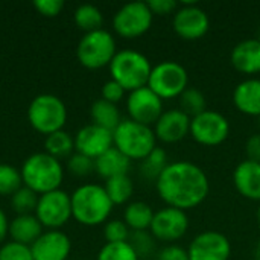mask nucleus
I'll list each match as a JSON object with an SVG mask.
<instances>
[{
	"label": "nucleus",
	"instance_id": "obj_1",
	"mask_svg": "<svg viewBox=\"0 0 260 260\" xmlns=\"http://www.w3.org/2000/svg\"><path fill=\"white\" fill-rule=\"evenodd\" d=\"M155 189L168 207L190 210L204 203L210 192L209 177L192 161H174L155 181Z\"/></svg>",
	"mask_w": 260,
	"mask_h": 260
},
{
	"label": "nucleus",
	"instance_id": "obj_2",
	"mask_svg": "<svg viewBox=\"0 0 260 260\" xmlns=\"http://www.w3.org/2000/svg\"><path fill=\"white\" fill-rule=\"evenodd\" d=\"M72 216L84 225L104 224L113 212V203L104 186L82 184L72 195Z\"/></svg>",
	"mask_w": 260,
	"mask_h": 260
},
{
	"label": "nucleus",
	"instance_id": "obj_3",
	"mask_svg": "<svg viewBox=\"0 0 260 260\" xmlns=\"http://www.w3.org/2000/svg\"><path fill=\"white\" fill-rule=\"evenodd\" d=\"M20 172L23 184L40 195L58 190L64 178L59 160L46 152H37L26 158Z\"/></svg>",
	"mask_w": 260,
	"mask_h": 260
},
{
	"label": "nucleus",
	"instance_id": "obj_4",
	"mask_svg": "<svg viewBox=\"0 0 260 260\" xmlns=\"http://www.w3.org/2000/svg\"><path fill=\"white\" fill-rule=\"evenodd\" d=\"M113 143L123 155L133 160L146 158L157 148V137L152 126L142 125L131 119H122L113 131Z\"/></svg>",
	"mask_w": 260,
	"mask_h": 260
},
{
	"label": "nucleus",
	"instance_id": "obj_5",
	"mask_svg": "<svg viewBox=\"0 0 260 260\" xmlns=\"http://www.w3.org/2000/svg\"><path fill=\"white\" fill-rule=\"evenodd\" d=\"M108 67L111 79L120 84L125 91L146 87L152 70L151 61L143 53L133 49L119 50Z\"/></svg>",
	"mask_w": 260,
	"mask_h": 260
},
{
	"label": "nucleus",
	"instance_id": "obj_6",
	"mask_svg": "<svg viewBox=\"0 0 260 260\" xmlns=\"http://www.w3.org/2000/svg\"><path fill=\"white\" fill-rule=\"evenodd\" d=\"M148 87L161 99L180 98L189 88V73L177 61H161L157 66H152Z\"/></svg>",
	"mask_w": 260,
	"mask_h": 260
},
{
	"label": "nucleus",
	"instance_id": "obj_7",
	"mask_svg": "<svg viewBox=\"0 0 260 260\" xmlns=\"http://www.w3.org/2000/svg\"><path fill=\"white\" fill-rule=\"evenodd\" d=\"M27 119L35 131L49 136L62 129L67 120V110L64 102L55 94H40L30 102Z\"/></svg>",
	"mask_w": 260,
	"mask_h": 260
},
{
	"label": "nucleus",
	"instance_id": "obj_8",
	"mask_svg": "<svg viewBox=\"0 0 260 260\" xmlns=\"http://www.w3.org/2000/svg\"><path fill=\"white\" fill-rule=\"evenodd\" d=\"M116 53V40L105 29L85 34L76 49L79 62L90 70H98L110 66Z\"/></svg>",
	"mask_w": 260,
	"mask_h": 260
},
{
	"label": "nucleus",
	"instance_id": "obj_9",
	"mask_svg": "<svg viewBox=\"0 0 260 260\" xmlns=\"http://www.w3.org/2000/svg\"><path fill=\"white\" fill-rule=\"evenodd\" d=\"M154 15L146 2H131L123 5L113 17V27L122 38L133 40L145 35L152 26Z\"/></svg>",
	"mask_w": 260,
	"mask_h": 260
},
{
	"label": "nucleus",
	"instance_id": "obj_10",
	"mask_svg": "<svg viewBox=\"0 0 260 260\" xmlns=\"http://www.w3.org/2000/svg\"><path fill=\"white\" fill-rule=\"evenodd\" d=\"M190 136L203 146H219L230 136V122L224 114L215 110H206L192 117Z\"/></svg>",
	"mask_w": 260,
	"mask_h": 260
},
{
	"label": "nucleus",
	"instance_id": "obj_11",
	"mask_svg": "<svg viewBox=\"0 0 260 260\" xmlns=\"http://www.w3.org/2000/svg\"><path fill=\"white\" fill-rule=\"evenodd\" d=\"M35 216L43 227L58 230L72 218V198L67 192L58 189L38 198Z\"/></svg>",
	"mask_w": 260,
	"mask_h": 260
},
{
	"label": "nucleus",
	"instance_id": "obj_12",
	"mask_svg": "<svg viewBox=\"0 0 260 260\" xmlns=\"http://www.w3.org/2000/svg\"><path fill=\"white\" fill-rule=\"evenodd\" d=\"M189 230V216L184 210L174 207H163L154 213L149 232L155 241L172 244L184 238Z\"/></svg>",
	"mask_w": 260,
	"mask_h": 260
},
{
	"label": "nucleus",
	"instance_id": "obj_13",
	"mask_svg": "<svg viewBox=\"0 0 260 260\" xmlns=\"http://www.w3.org/2000/svg\"><path fill=\"white\" fill-rule=\"evenodd\" d=\"M174 30L175 34L187 41L203 38L210 29V18L207 12L200 8L195 2L183 3L174 14Z\"/></svg>",
	"mask_w": 260,
	"mask_h": 260
},
{
	"label": "nucleus",
	"instance_id": "obj_14",
	"mask_svg": "<svg viewBox=\"0 0 260 260\" xmlns=\"http://www.w3.org/2000/svg\"><path fill=\"white\" fill-rule=\"evenodd\" d=\"M126 110L129 119L142 125L152 126L163 114V101L146 85L129 91L126 98Z\"/></svg>",
	"mask_w": 260,
	"mask_h": 260
},
{
	"label": "nucleus",
	"instance_id": "obj_15",
	"mask_svg": "<svg viewBox=\"0 0 260 260\" xmlns=\"http://www.w3.org/2000/svg\"><path fill=\"white\" fill-rule=\"evenodd\" d=\"M187 254L189 260H229L232 256V244L221 232L206 230L192 239Z\"/></svg>",
	"mask_w": 260,
	"mask_h": 260
},
{
	"label": "nucleus",
	"instance_id": "obj_16",
	"mask_svg": "<svg viewBox=\"0 0 260 260\" xmlns=\"http://www.w3.org/2000/svg\"><path fill=\"white\" fill-rule=\"evenodd\" d=\"M113 133L98 126L94 123H90L84 128H81L75 136V149L76 152L90 157L96 160L104 152H107L110 148H113Z\"/></svg>",
	"mask_w": 260,
	"mask_h": 260
},
{
	"label": "nucleus",
	"instance_id": "obj_17",
	"mask_svg": "<svg viewBox=\"0 0 260 260\" xmlns=\"http://www.w3.org/2000/svg\"><path fill=\"white\" fill-rule=\"evenodd\" d=\"M190 117L180 108L166 110L154 125L157 140L163 143H178L190 134Z\"/></svg>",
	"mask_w": 260,
	"mask_h": 260
},
{
	"label": "nucleus",
	"instance_id": "obj_18",
	"mask_svg": "<svg viewBox=\"0 0 260 260\" xmlns=\"http://www.w3.org/2000/svg\"><path fill=\"white\" fill-rule=\"evenodd\" d=\"M34 260H67L72 244L67 235L59 230H49L43 233L32 245Z\"/></svg>",
	"mask_w": 260,
	"mask_h": 260
},
{
	"label": "nucleus",
	"instance_id": "obj_19",
	"mask_svg": "<svg viewBox=\"0 0 260 260\" xmlns=\"http://www.w3.org/2000/svg\"><path fill=\"white\" fill-rule=\"evenodd\" d=\"M233 183L239 195L260 203V163L253 160L241 161L233 172Z\"/></svg>",
	"mask_w": 260,
	"mask_h": 260
},
{
	"label": "nucleus",
	"instance_id": "obj_20",
	"mask_svg": "<svg viewBox=\"0 0 260 260\" xmlns=\"http://www.w3.org/2000/svg\"><path fill=\"white\" fill-rule=\"evenodd\" d=\"M232 66L242 75L254 76L260 73V41L250 38L238 43L230 55Z\"/></svg>",
	"mask_w": 260,
	"mask_h": 260
},
{
	"label": "nucleus",
	"instance_id": "obj_21",
	"mask_svg": "<svg viewBox=\"0 0 260 260\" xmlns=\"http://www.w3.org/2000/svg\"><path fill=\"white\" fill-rule=\"evenodd\" d=\"M233 104L242 114L260 117V78L239 82L233 91Z\"/></svg>",
	"mask_w": 260,
	"mask_h": 260
},
{
	"label": "nucleus",
	"instance_id": "obj_22",
	"mask_svg": "<svg viewBox=\"0 0 260 260\" xmlns=\"http://www.w3.org/2000/svg\"><path fill=\"white\" fill-rule=\"evenodd\" d=\"M129 168H131V160L114 146L94 160V171L98 172L99 177L105 180L119 175H128Z\"/></svg>",
	"mask_w": 260,
	"mask_h": 260
},
{
	"label": "nucleus",
	"instance_id": "obj_23",
	"mask_svg": "<svg viewBox=\"0 0 260 260\" xmlns=\"http://www.w3.org/2000/svg\"><path fill=\"white\" fill-rule=\"evenodd\" d=\"M9 235L14 242L30 247L43 235V225L35 215H17L9 224Z\"/></svg>",
	"mask_w": 260,
	"mask_h": 260
},
{
	"label": "nucleus",
	"instance_id": "obj_24",
	"mask_svg": "<svg viewBox=\"0 0 260 260\" xmlns=\"http://www.w3.org/2000/svg\"><path fill=\"white\" fill-rule=\"evenodd\" d=\"M154 210L143 201L129 203L123 212V221L131 232H146L154 219Z\"/></svg>",
	"mask_w": 260,
	"mask_h": 260
},
{
	"label": "nucleus",
	"instance_id": "obj_25",
	"mask_svg": "<svg viewBox=\"0 0 260 260\" xmlns=\"http://www.w3.org/2000/svg\"><path fill=\"white\" fill-rule=\"evenodd\" d=\"M91 119H93L94 125L102 126V128L111 131V133L122 122L120 111H119L117 105L111 104V102H107L102 98L91 105Z\"/></svg>",
	"mask_w": 260,
	"mask_h": 260
},
{
	"label": "nucleus",
	"instance_id": "obj_26",
	"mask_svg": "<svg viewBox=\"0 0 260 260\" xmlns=\"http://www.w3.org/2000/svg\"><path fill=\"white\" fill-rule=\"evenodd\" d=\"M44 148H46V154H49L56 160L70 158L75 151V139L69 133L61 129L46 136Z\"/></svg>",
	"mask_w": 260,
	"mask_h": 260
},
{
	"label": "nucleus",
	"instance_id": "obj_27",
	"mask_svg": "<svg viewBox=\"0 0 260 260\" xmlns=\"http://www.w3.org/2000/svg\"><path fill=\"white\" fill-rule=\"evenodd\" d=\"M104 189L108 198L111 200L113 206H120L131 200L133 192H134V184L128 175H119V177L105 180Z\"/></svg>",
	"mask_w": 260,
	"mask_h": 260
},
{
	"label": "nucleus",
	"instance_id": "obj_28",
	"mask_svg": "<svg viewBox=\"0 0 260 260\" xmlns=\"http://www.w3.org/2000/svg\"><path fill=\"white\" fill-rule=\"evenodd\" d=\"M75 23L78 24L79 29L88 32H94L102 29V23H104V15L99 11V8H96L94 5H81L76 8L75 11Z\"/></svg>",
	"mask_w": 260,
	"mask_h": 260
},
{
	"label": "nucleus",
	"instance_id": "obj_29",
	"mask_svg": "<svg viewBox=\"0 0 260 260\" xmlns=\"http://www.w3.org/2000/svg\"><path fill=\"white\" fill-rule=\"evenodd\" d=\"M168 154L163 148H155L146 158L142 160V175L148 181H157L161 172L168 168Z\"/></svg>",
	"mask_w": 260,
	"mask_h": 260
},
{
	"label": "nucleus",
	"instance_id": "obj_30",
	"mask_svg": "<svg viewBox=\"0 0 260 260\" xmlns=\"http://www.w3.org/2000/svg\"><path fill=\"white\" fill-rule=\"evenodd\" d=\"M180 110L186 113L190 119L204 113L207 110V101L203 91L198 88L189 87L181 96H180Z\"/></svg>",
	"mask_w": 260,
	"mask_h": 260
},
{
	"label": "nucleus",
	"instance_id": "obj_31",
	"mask_svg": "<svg viewBox=\"0 0 260 260\" xmlns=\"http://www.w3.org/2000/svg\"><path fill=\"white\" fill-rule=\"evenodd\" d=\"M38 193L30 190L26 186H21L12 197H11V206L15 213L18 215H32L35 212L38 204Z\"/></svg>",
	"mask_w": 260,
	"mask_h": 260
},
{
	"label": "nucleus",
	"instance_id": "obj_32",
	"mask_svg": "<svg viewBox=\"0 0 260 260\" xmlns=\"http://www.w3.org/2000/svg\"><path fill=\"white\" fill-rule=\"evenodd\" d=\"M23 184L21 172L11 165H0V197L14 195Z\"/></svg>",
	"mask_w": 260,
	"mask_h": 260
},
{
	"label": "nucleus",
	"instance_id": "obj_33",
	"mask_svg": "<svg viewBox=\"0 0 260 260\" xmlns=\"http://www.w3.org/2000/svg\"><path fill=\"white\" fill-rule=\"evenodd\" d=\"M98 260H140L134 248L128 242L119 244H105L99 254Z\"/></svg>",
	"mask_w": 260,
	"mask_h": 260
},
{
	"label": "nucleus",
	"instance_id": "obj_34",
	"mask_svg": "<svg viewBox=\"0 0 260 260\" xmlns=\"http://www.w3.org/2000/svg\"><path fill=\"white\" fill-rule=\"evenodd\" d=\"M128 244L134 248L139 259L149 257L155 250V238L151 235L149 230H146V232H133L129 235Z\"/></svg>",
	"mask_w": 260,
	"mask_h": 260
},
{
	"label": "nucleus",
	"instance_id": "obj_35",
	"mask_svg": "<svg viewBox=\"0 0 260 260\" xmlns=\"http://www.w3.org/2000/svg\"><path fill=\"white\" fill-rule=\"evenodd\" d=\"M131 235V230L125 224L123 219H111L105 224L104 236L107 244H119V242H128Z\"/></svg>",
	"mask_w": 260,
	"mask_h": 260
},
{
	"label": "nucleus",
	"instance_id": "obj_36",
	"mask_svg": "<svg viewBox=\"0 0 260 260\" xmlns=\"http://www.w3.org/2000/svg\"><path fill=\"white\" fill-rule=\"evenodd\" d=\"M67 169L76 177H87L94 171V160L79 152H75L67 161Z\"/></svg>",
	"mask_w": 260,
	"mask_h": 260
},
{
	"label": "nucleus",
	"instance_id": "obj_37",
	"mask_svg": "<svg viewBox=\"0 0 260 260\" xmlns=\"http://www.w3.org/2000/svg\"><path fill=\"white\" fill-rule=\"evenodd\" d=\"M0 260H34L30 247L18 244V242H8L0 248Z\"/></svg>",
	"mask_w": 260,
	"mask_h": 260
},
{
	"label": "nucleus",
	"instance_id": "obj_38",
	"mask_svg": "<svg viewBox=\"0 0 260 260\" xmlns=\"http://www.w3.org/2000/svg\"><path fill=\"white\" fill-rule=\"evenodd\" d=\"M123 96H125V88L120 84H117L116 81L110 79L104 84V87H102V99L104 101L117 105V102H120L123 99Z\"/></svg>",
	"mask_w": 260,
	"mask_h": 260
},
{
	"label": "nucleus",
	"instance_id": "obj_39",
	"mask_svg": "<svg viewBox=\"0 0 260 260\" xmlns=\"http://www.w3.org/2000/svg\"><path fill=\"white\" fill-rule=\"evenodd\" d=\"M35 9L46 17H55L58 15L62 8H64V2L62 0H35L34 2Z\"/></svg>",
	"mask_w": 260,
	"mask_h": 260
},
{
	"label": "nucleus",
	"instance_id": "obj_40",
	"mask_svg": "<svg viewBox=\"0 0 260 260\" xmlns=\"http://www.w3.org/2000/svg\"><path fill=\"white\" fill-rule=\"evenodd\" d=\"M146 5L149 6L152 15H169L172 12L175 14L178 9V3L175 0H149Z\"/></svg>",
	"mask_w": 260,
	"mask_h": 260
},
{
	"label": "nucleus",
	"instance_id": "obj_41",
	"mask_svg": "<svg viewBox=\"0 0 260 260\" xmlns=\"http://www.w3.org/2000/svg\"><path fill=\"white\" fill-rule=\"evenodd\" d=\"M157 260H189V254L187 250H184L183 247L171 244L158 251Z\"/></svg>",
	"mask_w": 260,
	"mask_h": 260
},
{
	"label": "nucleus",
	"instance_id": "obj_42",
	"mask_svg": "<svg viewBox=\"0 0 260 260\" xmlns=\"http://www.w3.org/2000/svg\"><path fill=\"white\" fill-rule=\"evenodd\" d=\"M245 154H247V160L260 163V133H256L251 137H248L245 143Z\"/></svg>",
	"mask_w": 260,
	"mask_h": 260
},
{
	"label": "nucleus",
	"instance_id": "obj_43",
	"mask_svg": "<svg viewBox=\"0 0 260 260\" xmlns=\"http://www.w3.org/2000/svg\"><path fill=\"white\" fill-rule=\"evenodd\" d=\"M9 235V222L5 215V212L0 209V244L5 241V238Z\"/></svg>",
	"mask_w": 260,
	"mask_h": 260
},
{
	"label": "nucleus",
	"instance_id": "obj_44",
	"mask_svg": "<svg viewBox=\"0 0 260 260\" xmlns=\"http://www.w3.org/2000/svg\"><path fill=\"white\" fill-rule=\"evenodd\" d=\"M257 221H259V225H260V204H259V209H257Z\"/></svg>",
	"mask_w": 260,
	"mask_h": 260
},
{
	"label": "nucleus",
	"instance_id": "obj_45",
	"mask_svg": "<svg viewBox=\"0 0 260 260\" xmlns=\"http://www.w3.org/2000/svg\"><path fill=\"white\" fill-rule=\"evenodd\" d=\"M257 257H260V242L259 245H257Z\"/></svg>",
	"mask_w": 260,
	"mask_h": 260
},
{
	"label": "nucleus",
	"instance_id": "obj_46",
	"mask_svg": "<svg viewBox=\"0 0 260 260\" xmlns=\"http://www.w3.org/2000/svg\"><path fill=\"white\" fill-rule=\"evenodd\" d=\"M257 40H259V41H260V29H259V37H257Z\"/></svg>",
	"mask_w": 260,
	"mask_h": 260
},
{
	"label": "nucleus",
	"instance_id": "obj_47",
	"mask_svg": "<svg viewBox=\"0 0 260 260\" xmlns=\"http://www.w3.org/2000/svg\"><path fill=\"white\" fill-rule=\"evenodd\" d=\"M256 260H260V257H257V259H256Z\"/></svg>",
	"mask_w": 260,
	"mask_h": 260
}]
</instances>
